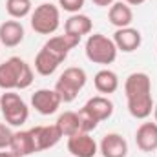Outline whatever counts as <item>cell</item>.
Wrapping results in <instances>:
<instances>
[{
  "instance_id": "6da1fadb",
  "label": "cell",
  "mask_w": 157,
  "mask_h": 157,
  "mask_svg": "<svg viewBox=\"0 0 157 157\" xmlns=\"http://www.w3.org/2000/svg\"><path fill=\"white\" fill-rule=\"evenodd\" d=\"M33 68L20 57H9L0 64V88L4 91L26 90L33 84Z\"/></svg>"
},
{
  "instance_id": "7a4b0ae2",
  "label": "cell",
  "mask_w": 157,
  "mask_h": 157,
  "mask_svg": "<svg viewBox=\"0 0 157 157\" xmlns=\"http://www.w3.org/2000/svg\"><path fill=\"white\" fill-rule=\"evenodd\" d=\"M84 51H86V57L90 62L93 64H113L115 59H117V46L113 39H108L106 35L102 33H93L90 35L86 44H84Z\"/></svg>"
},
{
  "instance_id": "3957f363",
  "label": "cell",
  "mask_w": 157,
  "mask_h": 157,
  "mask_svg": "<svg viewBox=\"0 0 157 157\" xmlns=\"http://www.w3.org/2000/svg\"><path fill=\"white\" fill-rule=\"evenodd\" d=\"M86 80H88L86 71L78 66H71L62 71V75L55 82L53 90L59 93L62 102H73L77 99L78 91L86 86Z\"/></svg>"
},
{
  "instance_id": "277c9868",
  "label": "cell",
  "mask_w": 157,
  "mask_h": 157,
  "mask_svg": "<svg viewBox=\"0 0 157 157\" xmlns=\"http://www.w3.org/2000/svg\"><path fill=\"white\" fill-rule=\"evenodd\" d=\"M31 28L39 35H53L60 26V9L55 4L44 2L31 11Z\"/></svg>"
},
{
  "instance_id": "5b68a950",
  "label": "cell",
  "mask_w": 157,
  "mask_h": 157,
  "mask_svg": "<svg viewBox=\"0 0 157 157\" xmlns=\"http://www.w3.org/2000/svg\"><path fill=\"white\" fill-rule=\"evenodd\" d=\"M0 112L9 126H22L29 117L28 104L15 91H4L0 95Z\"/></svg>"
},
{
  "instance_id": "8992f818",
  "label": "cell",
  "mask_w": 157,
  "mask_h": 157,
  "mask_svg": "<svg viewBox=\"0 0 157 157\" xmlns=\"http://www.w3.org/2000/svg\"><path fill=\"white\" fill-rule=\"evenodd\" d=\"M31 137H33V144H35V152H44L53 148L55 144H59V141L62 139V133L59 130L57 124H48V126H35L29 130Z\"/></svg>"
},
{
  "instance_id": "52a82bcc",
  "label": "cell",
  "mask_w": 157,
  "mask_h": 157,
  "mask_svg": "<svg viewBox=\"0 0 157 157\" xmlns=\"http://www.w3.org/2000/svg\"><path fill=\"white\" fill-rule=\"evenodd\" d=\"M60 104H62V101H60V97H59V93L55 90L42 88V90H37L31 95V106L35 108V112H39L40 115H53V113H57Z\"/></svg>"
},
{
  "instance_id": "ba28073f",
  "label": "cell",
  "mask_w": 157,
  "mask_h": 157,
  "mask_svg": "<svg viewBox=\"0 0 157 157\" xmlns=\"http://www.w3.org/2000/svg\"><path fill=\"white\" fill-rule=\"evenodd\" d=\"M68 152L73 157H95V154L99 152V144L90 133L78 132L68 137Z\"/></svg>"
},
{
  "instance_id": "9c48e42d",
  "label": "cell",
  "mask_w": 157,
  "mask_h": 157,
  "mask_svg": "<svg viewBox=\"0 0 157 157\" xmlns=\"http://www.w3.org/2000/svg\"><path fill=\"white\" fill-rule=\"evenodd\" d=\"M124 93H126V99L150 95L152 93V78H150V75L144 73V71L130 73L124 80Z\"/></svg>"
},
{
  "instance_id": "30bf717a",
  "label": "cell",
  "mask_w": 157,
  "mask_h": 157,
  "mask_svg": "<svg viewBox=\"0 0 157 157\" xmlns=\"http://www.w3.org/2000/svg\"><path fill=\"white\" fill-rule=\"evenodd\" d=\"M113 42L117 46L119 51L122 53H132L135 49L141 48V42H143V35L139 29L128 26V28H121L113 33Z\"/></svg>"
},
{
  "instance_id": "8fae6325",
  "label": "cell",
  "mask_w": 157,
  "mask_h": 157,
  "mask_svg": "<svg viewBox=\"0 0 157 157\" xmlns=\"http://www.w3.org/2000/svg\"><path fill=\"white\" fill-rule=\"evenodd\" d=\"M78 42H80V37H75V35H68V33H64V35H57V37H51V39L48 40L42 48L44 49H48L49 53H53L55 57H59L60 60H66V57L70 55V51L78 46Z\"/></svg>"
},
{
  "instance_id": "7c38bea8",
  "label": "cell",
  "mask_w": 157,
  "mask_h": 157,
  "mask_svg": "<svg viewBox=\"0 0 157 157\" xmlns=\"http://www.w3.org/2000/svg\"><path fill=\"white\" fill-rule=\"evenodd\" d=\"M99 152L102 157H126L128 155V143L121 133H106L99 144Z\"/></svg>"
},
{
  "instance_id": "4fadbf2b",
  "label": "cell",
  "mask_w": 157,
  "mask_h": 157,
  "mask_svg": "<svg viewBox=\"0 0 157 157\" xmlns=\"http://www.w3.org/2000/svg\"><path fill=\"white\" fill-rule=\"evenodd\" d=\"M135 144L141 152L157 150V122H143L135 132Z\"/></svg>"
},
{
  "instance_id": "5bb4252c",
  "label": "cell",
  "mask_w": 157,
  "mask_h": 157,
  "mask_svg": "<svg viewBox=\"0 0 157 157\" xmlns=\"http://www.w3.org/2000/svg\"><path fill=\"white\" fill-rule=\"evenodd\" d=\"M24 26L18 20H6L0 24V44L6 48H17L24 40Z\"/></svg>"
},
{
  "instance_id": "9a60e30c",
  "label": "cell",
  "mask_w": 157,
  "mask_h": 157,
  "mask_svg": "<svg viewBox=\"0 0 157 157\" xmlns=\"http://www.w3.org/2000/svg\"><path fill=\"white\" fill-rule=\"evenodd\" d=\"M86 112H90L93 117L97 119L99 122L101 121H106L113 115V102L106 97V95H95L91 99H88V102L82 106Z\"/></svg>"
},
{
  "instance_id": "2e32d148",
  "label": "cell",
  "mask_w": 157,
  "mask_h": 157,
  "mask_svg": "<svg viewBox=\"0 0 157 157\" xmlns=\"http://www.w3.org/2000/svg\"><path fill=\"white\" fill-rule=\"evenodd\" d=\"M108 20L117 29L128 28L133 22V11L126 2H113L110 6V11H108Z\"/></svg>"
},
{
  "instance_id": "e0dca14e",
  "label": "cell",
  "mask_w": 157,
  "mask_h": 157,
  "mask_svg": "<svg viewBox=\"0 0 157 157\" xmlns=\"http://www.w3.org/2000/svg\"><path fill=\"white\" fill-rule=\"evenodd\" d=\"M93 29V22L88 15H82V13H73L70 15V18L64 22V33L68 35H75V37H84V35H90Z\"/></svg>"
},
{
  "instance_id": "ac0fdd59",
  "label": "cell",
  "mask_w": 157,
  "mask_h": 157,
  "mask_svg": "<svg viewBox=\"0 0 157 157\" xmlns=\"http://www.w3.org/2000/svg\"><path fill=\"white\" fill-rule=\"evenodd\" d=\"M126 102H128V112H130V115L135 117V119H141V121H144V119L150 117L152 112H154V106H155L152 93H150V95H143V97L126 99Z\"/></svg>"
},
{
  "instance_id": "d6986e66",
  "label": "cell",
  "mask_w": 157,
  "mask_h": 157,
  "mask_svg": "<svg viewBox=\"0 0 157 157\" xmlns=\"http://www.w3.org/2000/svg\"><path fill=\"white\" fill-rule=\"evenodd\" d=\"M93 84H95V90L102 95H110V93H115L119 90V77L115 71L104 68V70H99L93 77Z\"/></svg>"
},
{
  "instance_id": "ffe728a7",
  "label": "cell",
  "mask_w": 157,
  "mask_h": 157,
  "mask_svg": "<svg viewBox=\"0 0 157 157\" xmlns=\"http://www.w3.org/2000/svg\"><path fill=\"white\" fill-rule=\"evenodd\" d=\"M9 150L15 152L17 155H20V157H28V155H31V154H37L35 152V144H33V137H31L29 130L13 132V139H11Z\"/></svg>"
},
{
  "instance_id": "44dd1931",
  "label": "cell",
  "mask_w": 157,
  "mask_h": 157,
  "mask_svg": "<svg viewBox=\"0 0 157 157\" xmlns=\"http://www.w3.org/2000/svg\"><path fill=\"white\" fill-rule=\"evenodd\" d=\"M64 60H60L59 57H55L53 53H49L48 49H40L35 57V71L42 77H49L57 71V68L62 64Z\"/></svg>"
},
{
  "instance_id": "7402d4cb",
  "label": "cell",
  "mask_w": 157,
  "mask_h": 157,
  "mask_svg": "<svg viewBox=\"0 0 157 157\" xmlns=\"http://www.w3.org/2000/svg\"><path fill=\"white\" fill-rule=\"evenodd\" d=\"M55 124L59 126L62 137H71V135H75V133L80 132V130H78V115H77V112H64V113H60Z\"/></svg>"
},
{
  "instance_id": "603a6c76",
  "label": "cell",
  "mask_w": 157,
  "mask_h": 157,
  "mask_svg": "<svg viewBox=\"0 0 157 157\" xmlns=\"http://www.w3.org/2000/svg\"><path fill=\"white\" fill-rule=\"evenodd\" d=\"M6 11L11 18L18 20V18L31 15L33 4H31V0H6Z\"/></svg>"
},
{
  "instance_id": "cb8c5ba5",
  "label": "cell",
  "mask_w": 157,
  "mask_h": 157,
  "mask_svg": "<svg viewBox=\"0 0 157 157\" xmlns=\"http://www.w3.org/2000/svg\"><path fill=\"white\" fill-rule=\"evenodd\" d=\"M77 115H78V130H80L82 133H91V132L99 126V121L93 117L90 112H86L84 108L78 110Z\"/></svg>"
},
{
  "instance_id": "d4e9b609",
  "label": "cell",
  "mask_w": 157,
  "mask_h": 157,
  "mask_svg": "<svg viewBox=\"0 0 157 157\" xmlns=\"http://www.w3.org/2000/svg\"><path fill=\"white\" fill-rule=\"evenodd\" d=\"M84 2L86 0H59V6L60 9L73 15V13H80V9L84 7Z\"/></svg>"
},
{
  "instance_id": "484cf974",
  "label": "cell",
  "mask_w": 157,
  "mask_h": 157,
  "mask_svg": "<svg viewBox=\"0 0 157 157\" xmlns=\"http://www.w3.org/2000/svg\"><path fill=\"white\" fill-rule=\"evenodd\" d=\"M11 139H13V132L7 124L0 122V150H6L11 146Z\"/></svg>"
},
{
  "instance_id": "4316f807",
  "label": "cell",
  "mask_w": 157,
  "mask_h": 157,
  "mask_svg": "<svg viewBox=\"0 0 157 157\" xmlns=\"http://www.w3.org/2000/svg\"><path fill=\"white\" fill-rule=\"evenodd\" d=\"M95 6H99V7H108V6H112L115 0H91Z\"/></svg>"
},
{
  "instance_id": "83f0119b",
  "label": "cell",
  "mask_w": 157,
  "mask_h": 157,
  "mask_svg": "<svg viewBox=\"0 0 157 157\" xmlns=\"http://www.w3.org/2000/svg\"><path fill=\"white\" fill-rule=\"evenodd\" d=\"M122 2H126L128 6H141V4H144L146 0H122Z\"/></svg>"
},
{
  "instance_id": "f1b7e54d",
  "label": "cell",
  "mask_w": 157,
  "mask_h": 157,
  "mask_svg": "<svg viewBox=\"0 0 157 157\" xmlns=\"http://www.w3.org/2000/svg\"><path fill=\"white\" fill-rule=\"evenodd\" d=\"M0 157H20V155H17L15 152L9 150V152H0Z\"/></svg>"
},
{
  "instance_id": "f546056e",
  "label": "cell",
  "mask_w": 157,
  "mask_h": 157,
  "mask_svg": "<svg viewBox=\"0 0 157 157\" xmlns=\"http://www.w3.org/2000/svg\"><path fill=\"white\" fill-rule=\"evenodd\" d=\"M154 117H155V122H157V102H155V106H154Z\"/></svg>"
},
{
  "instance_id": "4dcf8cb0",
  "label": "cell",
  "mask_w": 157,
  "mask_h": 157,
  "mask_svg": "<svg viewBox=\"0 0 157 157\" xmlns=\"http://www.w3.org/2000/svg\"><path fill=\"white\" fill-rule=\"evenodd\" d=\"M0 46H2V44H0Z\"/></svg>"
}]
</instances>
